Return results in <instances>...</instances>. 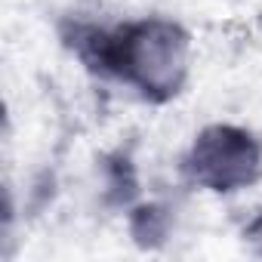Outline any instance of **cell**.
Wrapping results in <instances>:
<instances>
[{
    "instance_id": "cell-1",
    "label": "cell",
    "mask_w": 262,
    "mask_h": 262,
    "mask_svg": "<svg viewBox=\"0 0 262 262\" xmlns=\"http://www.w3.org/2000/svg\"><path fill=\"white\" fill-rule=\"evenodd\" d=\"M62 40L86 71L120 80L151 105H164L185 90L191 37L173 19L151 16L114 28L68 19L62 22Z\"/></svg>"
},
{
    "instance_id": "cell-2",
    "label": "cell",
    "mask_w": 262,
    "mask_h": 262,
    "mask_svg": "<svg viewBox=\"0 0 262 262\" xmlns=\"http://www.w3.org/2000/svg\"><path fill=\"white\" fill-rule=\"evenodd\" d=\"M182 167L198 188L231 194L262 179V142L244 126L210 123L194 136Z\"/></svg>"
},
{
    "instance_id": "cell-3",
    "label": "cell",
    "mask_w": 262,
    "mask_h": 262,
    "mask_svg": "<svg viewBox=\"0 0 262 262\" xmlns=\"http://www.w3.org/2000/svg\"><path fill=\"white\" fill-rule=\"evenodd\" d=\"M170 228H173V216L164 204H139L129 213V234L142 250L161 247L170 237Z\"/></svg>"
},
{
    "instance_id": "cell-4",
    "label": "cell",
    "mask_w": 262,
    "mask_h": 262,
    "mask_svg": "<svg viewBox=\"0 0 262 262\" xmlns=\"http://www.w3.org/2000/svg\"><path fill=\"white\" fill-rule=\"evenodd\" d=\"M244 241H247V247H250L256 256H262V213L244 228Z\"/></svg>"
}]
</instances>
